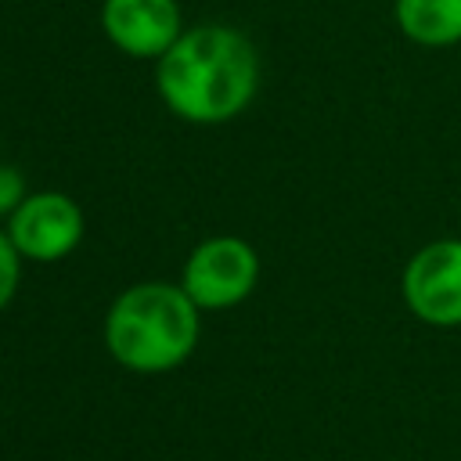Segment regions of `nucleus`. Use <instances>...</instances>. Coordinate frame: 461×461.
Segmentation results:
<instances>
[{
  "label": "nucleus",
  "instance_id": "9",
  "mask_svg": "<svg viewBox=\"0 0 461 461\" xmlns=\"http://www.w3.org/2000/svg\"><path fill=\"white\" fill-rule=\"evenodd\" d=\"M25 198H29V191H25V176H22L14 166L0 162V216H11Z\"/></svg>",
  "mask_w": 461,
  "mask_h": 461
},
{
  "label": "nucleus",
  "instance_id": "3",
  "mask_svg": "<svg viewBox=\"0 0 461 461\" xmlns=\"http://www.w3.org/2000/svg\"><path fill=\"white\" fill-rule=\"evenodd\" d=\"M259 285V256L238 234H216L191 249L180 288L198 310H230Z\"/></svg>",
  "mask_w": 461,
  "mask_h": 461
},
{
  "label": "nucleus",
  "instance_id": "5",
  "mask_svg": "<svg viewBox=\"0 0 461 461\" xmlns=\"http://www.w3.org/2000/svg\"><path fill=\"white\" fill-rule=\"evenodd\" d=\"M83 230L86 216L79 202L61 191H29V198L7 216L11 241L32 263L65 259L83 241Z\"/></svg>",
  "mask_w": 461,
  "mask_h": 461
},
{
  "label": "nucleus",
  "instance_id": "8",
  "mask_svg": "<svg viewBox=\"0 0 461 461\" xmlns=\"http://www.w3.org/2000/svg\"><path fill=\"white\" fill-rule=\"evenodd\" d=\"M22 252H18V245L11 241V234L7 230H0V310L14 299V292H18V277H22Z\"/></svg>",
  "mask_w": 461,
  "mask_h": 461
},
{
  "label": "nucleus",
  "instance_id": "6",
  "mask_svg": "<svg viewBox=\"0 0 461 461\" xmlns=\"http://www.w3.org/2000/svg\"><path fill=\"white\" fill-rule=\"evenodd\" d=\"M101 29L130 58H162L184 32L176 0H104Z\"/></svg>",
  "mask_w": 461,
  "mask_h": 461
},
{
  "label": "nucleus",
  "instance_id": "2",
  "mask_svg": "<svg viewBox=\"0 0 461 461\" xmlns=\"http://www.w3.org/2000/svg\"><path fill=\"white\" fill-rule=\"evenodd\" d=\"M198 306L180 285L140 281L104 313V346L115 364L137 375L180 367L198 346Z\"/></svg>",
  "mask_w": 461,
  "mask_h": 461
},
{
  "label": "nucleus",
  "instance_id": "7",
  "mask_svg": "<svg viewBox=\"0 0 461 461\" xmlns=\"http://www.w3.org/2000/svg\"><path fill=\"white\" fill-rule=\"evenodd\" d=\"M393 18L400 32L425 50L461 43V0H393Z\"/></svg>",
  "mask_w": 461,
  "mask_h": 461
},
{
  "label": "nucleus",
  "instance_id": "1",
  "mask_svg": "<svg viewBox=\"0 0 461 461\" xmlns=\"http://www.w3.org/2000/svg\"><path fill=\"white\" fill-rule=\"evenodd\" d=\"M155 86L184 122H227L241 115L259 86V54L241 29L198 25L158 58Z\"/></svg>",
  "mask_w": 461,
  "mask_h": 461
},
{
  "label": "nucleus",
  "instance_id": "4",
  "mask_svg": "<svg viewBox=\"0 0 461 461\" xmlns=\"http://www.w3.org/2000/svg\"><path fill=\"white\" fill-rule=\"evenodd\" d=\"M403 306L429 328H461V238L425 241L400 277Z\"/></svg>",
  "mask_w": 461,
  "mask_h": 461
}]
</instances>
